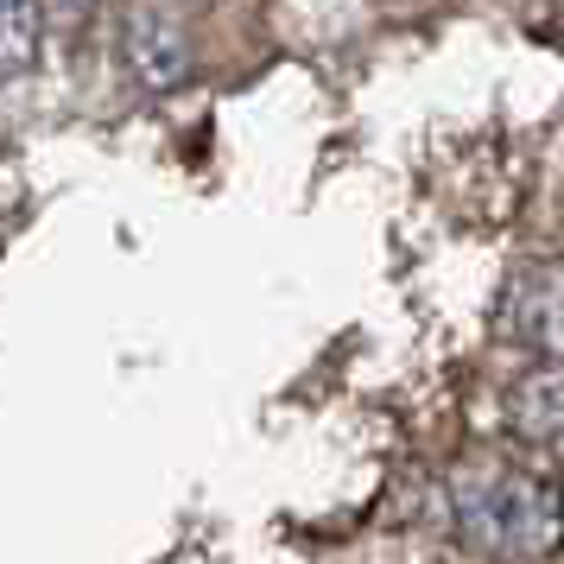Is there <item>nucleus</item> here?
Instances as JSON below:
<instances>
[{"label":"nucleus","instance_id":"f257e3e1","mask_svg":"<svg viewBox=\"0 0 564 564\" xmlns=\"http://www.w3.org/2000/svg\"><path fill=\"white\" fill-rule=\"evenodd\" d=\"M444 533L482 564H558L564 488L513 457H469L444 476Z\"/></svg>","mask_w":564,"mask_h":564},{"label":"nucleus","instance_id":"20e7f679","mask_svg":"<svg viewBox=\"0 0 564 564\" xmlns=\"http://www.w3.org/2000/svg\"><path fill=\"white\" fill-rule=\"evenodd\" d=\"M501 425L552 469H564V368L533 361L527 375H513L508 393H501Z\"/></svg>","mask_w":564,"mask_h":564},{"label":"nucleus","instance_id":"7ed1b4c3","mask_svg":"<svg viewBox=\"0 0 564 564\" xmlns=\"http://www.w3.org/2000/svg\"><path fill=\"white\" fill-rule=\"evenodd\" d=\"M121 57L147 96H172L197 70V39L165 0H140V7H128V26H121Z\"/></svg>","mask_w":564,"mask_h":564},{"label":"nucleus","instance_id":"f03ea898","mask_svg":"<svg viewBox=\"0 0 564 564\" xmlns=\"http://www.w3.org/2000/svg\"><path fill=\"white\" fill-rule=\"evenodd\" d=\"M501 330L533 361L564 368V254H527L501 280Z\"/></svg>","mask_w":564,"mask_h":564},{"label":"nucleus","instance_id":"39448f33","mask_svg":"<svg viewBox=\"0 0 564 564\" xmlns=\"http://www.w3.org/2000/svg\"><path fill=\"white\" fill-rule=\"evenodd\" d=\"M45 57V0H0V77H26Z\"/></svg>","mask_w":564,"mask_h":564}]
</instances>
